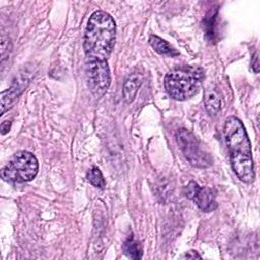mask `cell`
I'll return each instance as SVG.
<instances>
[{
  "label": "cell",
  "mask_w": 260,
  "mask_h": 260,
  "mask_svg": "<svg viewBox=\"0 0 260 260\" xmlns=\"http://www.w3.org/2000/svg\"><path fill=\"white\" fill-rule=\"evenodd\" d=\"M86 179L92 186L99 189H104L106 186L105 178L98 167H92L89 171H87Z\"/></svg>",
  "instance_id": "14"
},
{
  "label": "cell",
  "mask_w": 260,
  "mask_h": 260,
  "mask_svg": "<svg viewBox=\"0 0 260 260\" xmlns=\"http://www.w3.org/2000/svg\"><path fill=\"white\" fill-rule=\"evenodd\" d=\"M10 127H11V122L10 121H3L1 123V134L2 135L6 134L10 130Z\"/></svg>",
  "instance_id": "16"
},
{
  "label": "cell",
  "mask_w": 260,
  "mask_h": 260,
  "mask_svg": "<svg viewBox=\"0 0 260 260\" xmlns=\"http://www.w3.org/2000/svg\"><path fill=\"white\" fill-rule=\"evenodd\" d=\"M254 63H252V67H253V69H254V71L257 73L258 72V57H257V53H255V55H254Z\"/></svg>",
  "instance_id": "18"
},
{
  "label": "cell",
  "mask_w": 260,
  "mask_h": 260,
  "mask_svg": "<svg viewBox=\"0 0 260 260\" xmlns=\"http://www.w3.org/2000/svg\"><path fill=\"white\" fill-rule=\"evenodd\" d=\"M10 50H11L10 39L7 36L2 35V37H1V62H3L8 57Z\"/></svg>",
  "instance_id": "15"
},
{
  "label": "cell",
  "mask_w": 260,
  "mask_h": 260,
  "mask_svg": "<svg viewBox=\"0 0 260 260\" xmlns=\"http://www.w3.org/2000/svg\"><path fill=\"white\" fill-rule=\"evenodd\" d=\"M85 74L92 95L96 99L102 98L111 84V73L107 61L86 60Z\"/></svg>",
  "instance_id": "6"
},
{
  "label": "cell",
  "mask_w": 260,
  "mask_h": 260,
  "mask_svg": "<svg viewBox=\"0 0 260 260\" xmlns=\"http://www.w3.org/2000/svg\"><path fill=\"white\" fill-rule=\"evenodd\" d=\"M205 107L210 115H215L220 109V99L214 90H207L205 94Z\"/></svg>",
  "instance_id": "13"
},
{
  "label": "cell",
  "mask_w": 260,
  "mask_h": 260,
  "mask_svg": "<svg viewBox=\"0 0 260 260\" xmlns=\"http://www.w3.org/2000/svg\"><path fill=\"white\" fill-rule=\"evenodd\" d=\"M203 77L201 67L184 65L170 70L165 76L164 84L171 98L186 101L198 92Z\"/></svg>",
  "instance_id": "3"
},
{
  "label": "cell",
  "mask_w": 260,
  "mask_h": 260,
  "mask_svg": "<svg viewBox=\"0 0 260 260\" xmlns=\"http://www.w3.org/2000/svg\"><path fill=\"white\" fill-rule=\"evenodd\" d=\"M149 45L153 48L155 52H157L159 55L167 56V57H175L179 55V52L167 41L159 38L155 35H150L148 39Z\"/></svg>",
  "instance_id": "10"
},
{
  "label": "cell",
  "mask_w": 260,
  "mask_h": 260,
  "mask_svg": "<svg viewBox=\"0 0 260 260\" xmlns=\"http://www.w3.org/2000/svg\"><path fill=\"white\" fill-rule=\"evenodd\" d=\"M28 83L29 78L23 74H20L8 89L1 92V115H3L8 109L12 107L18 96L26 88Z\"/></svg>",
  "instance_id": "8"
},
{
  "label": "cell",
  "mask_w": 260,
  "mask_h": 260,
  "mask_svg": "<svg viewBox=\"0 0 260 260\" xmlns=\"http://www.w3.org/2000/svg\"><path fill=\"white\" fill-rule=\"evenodd\" d=\"M181 258H187V259H194V258H200V255L196 253V251H189L186 252Z\"/></svg>",
  "instance_id": "17"
},
{
  "label": "cell",
  "mask_w": 260,
  "mask_h": 260,
  "mask_svg": "<svg viewBox=\"0 0 260 260\" xmlns=\"http://www.w3.org/2000/svg\"><path fill=\"white\" fill-rule=\"evenodd\" d=\"M176 141L190 165L196 168H207L211 166V154L190 130L185 128L179 129L176 132Z\"/></svg>",
  "instance_id": "5"
},
{
  "label": "cell",
  "mask_w": 260,
  "mask_h": 260,
  "mask_svg": "<svg viewBox=\"0 0 260 260\" xmlns=\"http://www.w3.org/2000/svg\"><path fill=\"white\" fill-rule=\"evenodd\" d=\"M124 253L131 259H140L142 256V250L137 241L133 239V237L128 238L123 245Z\"/></svg>",
  "instance_id": "12"
},
{
  "label": "cell",
  "mask_w": 260,
  "mask_h": 260,
  "mask_svg": "<svg viewBox=\"0 0 260 260\" xmlns=\"http://www.w3.org/2000/svg\"><path fill=\"white\" fill-rule=\"evenodd\" d=\"M141 81V75L138 73L130 74L125 80L123 85V98L127 104H130L134 100Z\"/></svg>",
  "instance_id": "9"
},
{
  "label": "cell",
  "mask_w": 260,
  "mask_h": 260,
  "mask_svg": "<svg viewBox=\"0 0 260 260\" xmlns=\"http://www.w3.org/2000/svg\"><path fill=\"white\" fill-rule=\"evenodd\" d=\"M217 9L210 10L203 20V28L205 30V36L209 42H216V29H217Z\"/></svg>",
  "instance_id": "11"
},
{
  "label": "cell",
  "mask_w": 260,
  "mask_h": 260,
  "mask_svg": "<svg viewBox=\"0 0 260 260\" xmlns=\"http://www.w3.org/2000/svg\"><path fill=\"white\" fill-rule=\"evenodd\" d=\"M39 171L37 157L28 151L21 150L13 154L2 168L1 178L11 183H24L36 178Z\"/></svg>",
  "instance_id": "4"
},
{
  "label": "cell",
  "mask_w": 260,
  "mask_h": 260,
  "mask_svg": "<svg viewBox=\"0 0 260 260\" xmlns=\"http://www.w3.org/2000/svg\"><path fill=\"white\" fill-rule=\"evenodd\" d=\"M186 196L191 199L202 211L210 212L217 208L215 192L208 187H200L196 182L191 181L185 188Z\"/></svg>",
  "instance_id": "7"
},
{
  "label": "cell",
  "mask_w": 260,
  "mask_h": 260,
  "mask_svg": "<svg viewBox=\"0 0 260 260\" xmlns=\"http://www.w3.org/2000/svg\"><path fill=\"white\" fill-rule=\"evenodd\" d=\"M223 134L236 176L246 184L253 183L255 171L251 142L241 120L235 116L229 117L223 126Z\"/></svg>",
  "instance_id": "1"
},
{
  "label": "cell",
  "mask_w": 260,
  "mask_h": 260,
  "mask_svg": "<svg viewBox=\"0 0 260 260\" xmlns=\"http://www.w3.org/2000/svg\"><path fill=\"white\" fill-rule=\"evenodd\" d=\"M116 22L108 12L94 11L85 27L83 49L86 60L107 61L116 41Z\"/></svg>",
  "instance_id": "2"
}]
</instances>
